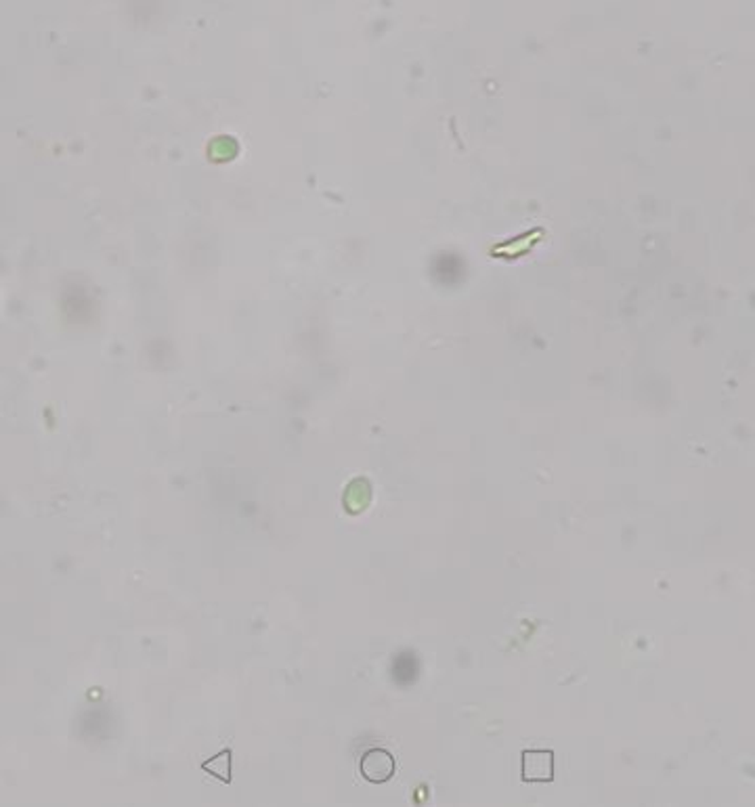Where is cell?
I'll list each match as a JSON object with an SVG mask.
<instances>
[{"instance_id":"obj_1","label":"cell","mask_w":755,"mask_h":807,"mask_svg":"<svg viewBox=\"0 0 755 807\" xmlns=\"http://www.w3.org/2000/svg\"><path fill=\"white\" fill-rule=\"evenodd\" d=\"M359 770L361 776L365 778L367 782H372V785H382V782L390 780V778L395 776L397 765L389 751H384V748H370V751L361 757Z\"/></svg>"},{"instance_id":"obj_2","label":"cell","mask_w":755,"mask_h":807,"mask_svg":"<svg viewBox=\"0 0 755 807\" xmlns=\"http://www.w3.org/2000/svg\"><path fill=\"white\" fill-rule=\"evenodd\" d=\"M523 780L525 782H552L554 780V753L552 751H525L523 753Z\"/></svg>"}]
</instances>
